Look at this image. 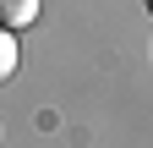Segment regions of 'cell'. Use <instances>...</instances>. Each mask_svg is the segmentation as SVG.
I'll use <instances>...</instances> for the list:
<instances>
[{
	"label": "cell",
	"instance_id": "cell-2",
	"mask_svg": "<svg viewBox=\"0 0 153 148\" xmlns=\"http://www.w3.org/2000/svg\"><path fill=\"white\" fill-rule=\"evenodd\" d=\"M16 66H22V44H16V33H11V28H0V82H11V77H16Z\"/></svg>",
	"mask_w": 153,
	"mask_h": 148
},
{
	"label": "cell",
	"instance_id": "cell-3",
	"mask_svg": "<svg viewBox=\"0 0 153 148\" xmlns=\"http://www.w3.org/2000/svg\"><path fill=\"white\" fill-rule=\"evenodd\" d=\"M142 6H148V16H153V0H142Z\"/></svg>",
	"mask_w": 153,
	"mask_h": 148
},
{
	"label": "cell",
	"instance_id": "cell-1",
	"mask_svg": "<svg viewBox=\"0 0 153 148\" xmlns=\"http://www.w3.org/2000/svg\"><path fill=\"white\" fill-rule=\"evenodd\" d=\"M38 6L44 0H0V28H11V33H22L38 22Z\"/></svg>",
	"mask_w": 153,
	"mask_h": 148
}]
</instances>
